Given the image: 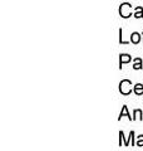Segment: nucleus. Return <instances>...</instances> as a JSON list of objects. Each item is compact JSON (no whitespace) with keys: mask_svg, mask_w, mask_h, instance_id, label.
Segmentation results:
<instances>
[{"mask_svg":"<svg viewBox=\"0 0 143 151\" xmlns=\"http://www.w3.org/2000/svg\"><path fill=\"white\" fill-rule=\"evenodd\" d=\"M131 86H132L131 81L124 79V81H122L119 83V91H121L123 94H128V93H131Z\"/></svg>","mask_w":143,"mask_h":151,"instance_id":"obj_1","label":"nucleus"},{"mask_svg":"<svg viewBox=\"0 0 143 151\" xmlns=\"http://www.w3.org/2000/svg\"><path fill=\"white\" fill-rule=\"evenodd\" d=\"M131 40H132V43H139V40H141V34H138V33H133V34L131 35Z\"/></svg>","mask_w":143,"mask_h":151,"instance_id":"obj_2","label":"nucleus"},{"mask_svg":"<svg viewBox=\"0 0 143 151\" xmlns=\"http://www.w3.org/2000/svg\"><path fill=\"white\" fill-rule=\"evenodd\" d=\"M129 60H131V55H128V54H122V55H121V67H122L123 63H127V62H129Z\"/></svg>","mask_w":143,"mask_h":151,"instance_id":"obj_3","label":"nucleus"},{"mask_svg":"<svg viewBox=\"0 0 143 151\" xmlns=\"http://www.w3.org/2000/svg\"><path fill=\"white\" fill-rule=\"evenodd\" d=\"M123 116H127V117H128V119H129V120H132V119H131V115H128L127 106H123V110H122V112H121V115H119V120H121Z\"/></svg>","mask_w":143,"mask_h":151,"instance_id":"obj_4","label":"nucleus"},{"mask_svg":"<svg viewBox=\"0 0 143 151\" xmlns=\"http://www.w3.org/2000/svg\"><path fill=\"white\" fill-rule=\"evenodd\" d=\"M134 93L136 94H142L143 93V86L141 83H138V84L134 86Z\"/></svg>","mask_w":143,"mask_h":151,"instance_id":"obj_5","label":"nucleus"},{"mask_svg":"<svg viewBox=\"0 0 143 151\" xmlns=\"http://www.w3.org/2000/svg\"><path fill=\"white\" fill-rule=\"evenodd\" d=\"M133 68H134V69H139V68H142V60H141L139 58H137V59H136V63H134V65H133Z\"/></svg>","mask_w":143,"mask_h":151,"instance_id":"obj_6","label":"nucleus"},{"mask_svg":"<svg viewBox=\"0 0 143 151\" xmlns=\"http://www.w3.org/2000/svg\"><path fill=\"white\" fill-rule=\"evenodd\" d=\"M134 17H136V18H142V17H143V10H142V8H137V13L134 14Z\"/></svg>","mask_w":143,"mask_h":151,"instance_id":"obj_7","label":"nucleus"},{"mask_svg":"<svg viewBox=\"0 0 143 151\" xmlns=\"http://www.w3.org/2000/svg\"><path fill=\"white\" fill-rule=\"evenodd\" d=\"M137 146H143V135H141V136H138Z\"/></svg>","mask_w":143,"mask_h":151,"instance_id":"obj_8","label":"nucleus"}]
</instances>
